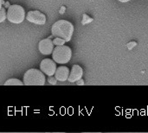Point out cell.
<instances>
[{"instance_id": "6da1fadb", "label": "cell", "mask_w": 148, "mask_h": 133, "mask_svg": "<svg viewBox=\"0 0 148 133\" xmlns=\"http://www.w3.org/2000/svg\"><path fill=\"white\" fill-rule=\"evenodd\" d=\"M51 32L54 36L69 42L74 33V25L67 20H59L52 25Z\"/></svg>"}, {"instance_id": "7a4b0ae2", "label": "cell", "mask_w": 148, "mask_h": 133, "mask_svg": "<svg viewBox=\"0 0 148 133\" xmlns=\"http://www.w3.org/2000/svg\"><path fill=\"white\" fill-rule=\"evenodd\" d=\"M45 81L44 74L36 68L28 70L23 75V83L26 86H43Z\"/></svg>"}, {"instance_id": "3957f363", "label": "cell", "mask_w": 148, "mask_h": 133, "mask_svg": "<svg viewBox=\"0 0 148 133\" xmlns=\"http://www.w3.org/2000/svg\"><path fill=\"white\" fill-rule=\"evenodd\" d=\"M53 60L58 64L68 63L72 57V50L69 46L60 45L54 48L52 53Z\"/></svg>"}, {"instance_id": "277c9868", "label": "cell", "mask_w": 148, "mask_h": 133, "mask_svg": "<svg viewBox=\"0 0 148 133\" xmlns=\"http://www.w3.org/2000/svg\"><path fill=\"white\" fill-rule=\"evenodd\" d=\"M24 18L25 10L22 6L18 4H13L9 6L7 10V19L9 20V22L19 24L23 22Z\"/></svg>"}, {"instance_id": "5b68a950", "label": "cell", "mask_w": 148, "mask_h": 133, "mask_svg": "<svg viewBox=\"0 0 148 133\" xmlns=\"http://www.w3.org/2000/svg\"><path fill=\"white\" fill-rule=\"evenodd\" d=\"M56 62L51 59H44L40 63V70L48 76H53L56 71Z\"/></svg>"}, {"instance_id": "8992f818", "label": "cell", "mask_w": 148, "mask_h": 133, "mask_svg": "<svg viewBox=\"0 0 148 133\" xmlns=\"http://www.w3.org/2000/svg\"><path fill=\"white\" fill-rule=\"evenodd\" d=\"M27 20L29 23L37 25H43L46 23V16L39 10H30L27 13Z\"/></svg>"}, {"instance_id": "52a82bcc", "label": "cell", "mask_w": 148, "mask_h": 133, "mask_svg": "<svg viewBox=\"0 0 148 133\" xmlns=\"http://www.w3.org/2000/svg\"><path fill=\"white\" fill-rule=\"evenodd\" d=\"M38 48L41 54L44 55H49L53 53L54 50V43L53 41H51L50 38H46L42 40L39 42Z\"/></svg>"}, {"instance_id": "ba28073f", "label": "cell", "mask_w": 148, "mask_h": 133, "mask_svg": "<svg viewBox=\"0 0 148 133\" xmlns=\"http://www.w3.org/2000/svg\"><path fill=\"white\" fill-rule=\"evenodd\" d=\"M83 75V70L82 68L79 66V65H74L72 67V69L69 73V79L68 80L71 83H74V82H76L78 81L79 80L82 79Z\"/></svg>"}, {"instance_id": "9c48e42d", "label": "cell", "mask_w": 148, "mask_h": 133, "mask_svg": "<svg viewBox=\"0 0 148 133\" xmlns=\"http://www.w3.org/2000/svg\"><path fill=\"white\" fill-rule=\"evenodd\" d=\"M69 68L65 67V66H61L59 68H56V71L55 73V77L58 81H66L69 79Z\"/></svg>"}, {"instance_id": "30bf717a", "label": "cell", "mask_w": 148, "mask_h": 133, "mask_svg": "<svg viewBox=\"0 0 148 133\" xmlns=\"http://www.w3.org/2000/svg\"><path fill=\"white\" fill-rule=\"evenodd\" d=\"M4 85L5 86H11V85H15V86H23L24 85L23 81H21L20 80L18 79H16V78H11V79H9L8 80H6L4 82Z\"/></svg>"}, {"instance_id": "8fae6325", "label": "cell", "mask_w": 148, "mask_h": 133, "mask_svg": "<svg viewBox=\"0 0 148 133\" xmlns=\"http://www.w3.org/2000/svg\"><path fill=\"white\" fill-rule=\"evenodd\" d=\"M6 17H7L6 10H5V9L3 7H2L0 9V23H3L6 20Z\"/></svg>"}, {"instance_id": "7c38bea8", "label": "cell", "mask_w": 148, "mask_h": 133, "mask_svg": "<svg viewBox=\"0 0 148 133\" xmlns=\"http://www.w3.org/2000/svg\"><path fill=\"white\" fill-rule=\"evenodd\" d=\"M65 40L62 39V38H60V37H56L53 41V43L54 45H56V46H60V45H64L65 43Z\"/></svg>"}, {"instance_id": "4fadbf2b", "label": "cell", "mask_w": 148, "mask_h": 133, "mask_svg": "<svg viewBox=\"0 0 148 133\" xmlns=\"http://www.w3.org/2000/svg\"><path fill=\"white\" fill-rule=\"evenodd\" d=\"M56 77L54 78V77H52V76H49V78L48 79V81L51 84V85H56Z\"/></svg>"}, {"instance_id": "5bb4252c", "label": "cell", "mask_w": 148, "mask_h": 133, "mask_svg": "<svg viewBox=\"0 0 148 133\" xmlns=\"http://www.w3.org/2000/svg\"><path fill=\"white\" fill-rule=\"evenodd\" d=\"M118 1L121 3H127V2H130L131 0H118Z\"/></svg>"}, {"instance_id": "9a60e30c", "label": "cell", "mask_w": 148, "mask_h": 133, "mask_svg": "<svg viewBox=\"0 0 148 133\" xmlns=\"http://www.w3.org/2000/svg\"><path fill=\"white\" fill-rule=\"evenodd\" d=\"M3 0H0V9L3 7Z\"/></svg>"}]
</instances>
